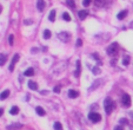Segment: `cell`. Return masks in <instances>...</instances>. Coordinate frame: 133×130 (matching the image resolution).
<instances>
[{
  "label": "cell",
  "instance_id": "obj_1",
  "mask_svg": "<svg viewBox=\"0 0 133 130\" xmlns=\"http://www.w3.org/2000/svg\"><path fill=\"white\" fill-rule=\"evenodd\" d=\"M104 106H105V111H106L107 115H111V112L113 111V109L115 108V104H114V101L112 98L107 97L104 102Z\"/></svg>",
  "mask_w": 133,
  "mask_h": 130
},
{
  "label": "cell",
  "instance_id": "obj_2",
  "mask_svg": "<svg viewBox=\"0 0 133 130\" xmlns=\"http://www.w3.org/2000/svg\"><path fill=\"white\" fill-rule=\"evenodd\" d=\"M121 105L124 108H130L131 106V97L127 94H124L123 97H121Z\"/></svg>",
  "mask_w": 133,
  "mask_h": 130
},
{
  "label": "cell",
  "instance_id": "obj_3",
  "mask_svg": "<svg viewBox=\"0 0 133 130\" xmlns=\"http://www.w3.org/2000/svg\"><path fill=\"white\" fill-rule=\"evenodd\" d=\"M117 52H118V44H117V43L111 44V45L107 47V55L108 56H115Z\"/></svg>",
  "mask_w": 133,
  "mask_h": 130
},
{
  "label": "cell",
  "instance_id": "obj_4",
  "mask_svg": "<svg viewBox=\"0 0 133 130\" xmlns=\"http://www.w3.org/2000/svg\"><path fill=\"white\" fill-rule=\"evenodd\" d=\"M88 118L92 121V122H94V123H99L100 121H101V116H100L98 112H90L88 114Z\"/></svg>",
  "mask_w": 133,
  "mask_h": 130
},
{
  "label": "cell",
  "instance_id": "obj_5",
  "mask_svg": "<svg viewBox=\"0 0 133 130\" xmlns=\"http://www.w3.org/2000/svg\"><path fill=\"white\" fill-rule=\"evenodd\" d=\"M58 38L61 41L66 43V41H68L71 39V34L68 33V32H60V33H58Z\"/></svg>",
  "mask_w": 133,
  "mask_h": 130
},
{
  "label": "cell",
  "instance_id": "obj_6",
  "mask_svg": "<svg viewBox=\"0 0 133 130\" xmlns=\"http://www.w3.org/2000/svg\"><path fill=\"white\" fill-rule=\"evenodd\" d=\"M20 56L17 53V55H14V57L12 58V62H11V65H10V71H13L14 70V66H15V64H17V62L19 60Z\"/></svg>",
  "mask_w": 133,
  "mask_h": 130
},
{
  "label": "cell",
  "instance_id": "obj_7",
  "mask_svg": "<svg viewBox=\"0 0 133 130\" xmlns=\"http://www.w3.org/2000/svg\"><path fill=\"white\" fill-rule=\"evenodd\" d=\"M37 8L39 12H42L45 10V1L44 0H38L37 1Z\"/></svg>",
  "mask_w": 133,
  "mask_h": 130
},
{
  "label": "cell",
  "instance_id": "obj_8",
  "mask_svg": "<svg viewBox=\"0 0 133 130\" xmlns=\"http://www.w3.org/2000/svg\"><path fill=\"white\" fill-rule=\"evenodd\" d=\"M21 127H22V125L20 123H13V124H11V125H7V129L8 130H19Z\"/></svg>",
  "mask_w": 133,
  "mask_h": 130
},
{
  "label": "cell",
  "instance_id": "obj_9",
  "mask_svg": "<svg viewBox=\"0 0 133 130\" xmlns=\"http://www.w3.org/2000/svg\"><path fill=\"white\" fill-rule=\"evenodd\" d=\"M127 14H128V12H127L126 10H124V11H121V12H119V13H118L117 18H118L119 20H123V19H125V18L127 17Z\"/></svg>",
  "mask_w": 133,
  "mask_h": 130
},
{
  "label": "cell",
  "instance_id": "obj_10",
  "mask_svg": "<svg viewBox=\"0 0 133 130\" xmlns=\"http://www.w3.org/2000/svg\"><path fill=\"white\" fill-rule=\"evenodd\" d=\"M102 82V79H97V81H95V82L93 83V84H92V85H91V88H90V91H93L94 89H97V88H98V86H99L100 85V83Z\"/></svg>",
  "mask_w": 133,
  "mask_h": 130
},
{
  "label": "cell",
  "instance_id": "obj_11",
  "mask_svg": "<svg viewBox=\"0 0 133 130\" xmlns=\"http://www.w3.org/2000/svg\"><path fill=\"white\" fill-rule=\"evenodd\" d=\"M80 73H81V64H80V60H77V71L74 72V76L79 77Z\"/></svg>",
  "mask_w": 133,
  "mask_h": 130
},
{
  "label": "cell",
  "instance_id": "obj_12",
  "mask_svg": "<svg viewBox=\"0 0 133 130\" xmlns=\"http://www.w3.org/2000/svg\"><path fill=\"white\" fill-rule=\"evenodd\" d=\"M10 94H11V92H10V90H5V91H2V92L0 94V99H1V101L6 99L7 97L10 96Z\"/></svg>",
  "mask_w": 133,
  "mask_h": 130
},
{
  "label": "cell",
  "instance_id": "obj_13",
  "mask_svg": "<svg viewBox=\"0 0 133 130\" xmlns=\"http://www.w3.org/2000/svg\"><path fill=\"white\" fill-rule=\"evenodd\" d=\"M78 96H79V92L78 91H75V90H70L68 91V97L70 98H77Z\"/></svg>",
  "mask_w": 133,
  "mask_h": 130
},
{
  "label": "cell",
  "instance_id": "obj_14",
  "mask_svg": "<svg viewBox=\"0 0 133 130\" xmlns=\"http://www.w3.org/2000/svg\"><path fill=\"white\" fill-rule=\"evenodd\" d=\"M7 62V56L4 53H0V66L5 65V63Z\"/></svg>",
  "mask_w": 133,
  "mask_h": 130
},
{
  "label": "cell",
  "instance_id": "obj_15",
  "mask_svg": "<svg viewBox=\"0 0 133 130\" xmlns=\"http://www.w3.org/2000/svg\"><path fill=\"white\" fill-rule=\"evenodd\" d=\"M94 5L97 7H99V8H101V7L105 6V0H94Z\"/></svg>",
  "mask_w": 133,
  "mask_h": 130
},
{
  "label": "cell",
  "instance_id": "obj_16",
  "mask_svg": "<svg viewBox=\"0 0 133 130\" xmlns=\"http://www.w3.org/2000/svg\"><path fill=\"white\" fill-rule=\"evenodd\" d=\"M79 18L81 19V20H84L85 18H86L87 15H88V12L87 11H85V10H82V11H79Z\"/></svg>",
  "mask_w": 133,
  "mask_h": 130
},
{
  "label": "cell",
  "instance_id": "obj_17",
  "mask_svg": "<svg viewBox=\"0 0 133 130\" xmlns=\"http://www.w3.org/2000/svg\"><path fill=\"white\" fill-rule=\"evenodd\" d=\"M28 88H30L31 90H37V89H38V84H37L35 82L30 81V82H28Z\"/></svg>",
  "mask_w": 133,
  "mask_h": 130
},
{
  "label": "cell",
  "instance_id": "obj_18",
  "mask_svg": "<svg viewBox=\"0 0 133 130\" xmlns=\"http://www.w3.org/2000/svg\"><path fill=\"white\" fill-rule=\"evenodd\" d=\"M24 75L26 76V77H32V76L34 75V70L32 68H30V69H27L26 71H25V73Z\"/></svg>",
  "mask_w": 133,
  "mask_h": 130
},
{
  "label": "cell",
  "instance_id": "obj_19",
  "mask_svg": "<svg viewBox=\"0 0 133 130\" xmlns=\"http://www.w3.org/2000/svg\"><path fill=\"white\" fill-rule=\"evenodd\" d=\"M35 111H37V114L39 115V116H45V110L42 109L41 106H37V109H35Z\"/></svg>",
  "mask_w": 133,
  "mask_h": 130
},
{
  "label": "cell",
  "instance_id": "obj_20",
  "mask_svg": "<svg viewBox=\"0 0 133 130\" xmlns=\"http://www.w3.org/2000/svg\"><path fill=\"white\" fill-rule=\"evenodd\" d=\"M66 5L70 6L72 10H75V2H74V0H66Z\"/></svg>",
  "mask_w": 133,
  "mask_h": 130
},
{
  "label": "cell",
  "instance_id": "obj_21",
  "mask_svg": "<svg viewBox=\"0 0 133 130\" xmlns=\"http://www.w3.org/2000/svg\"><path fill=\"white\" fill-rule=\"evenodd\" d=\"M48 19H50V21H52V23H53V21L55 20V11H54V10H52V11L50 12Z\"/></svg>",
  "mask_w": 133,
  "mask_h": 130
},
{
  "label": "cell",
  "instance_id": "obj_22",
  "mask_svg": "<svg viewBox=\"0 0 133 130\" xmlns=\"http://www.w3.org/2000/svg\"><path fill=\"white\" fill-rule=\"evenodd\" d=\"M123 65H125V66L130 65V56H125L123 58Z\"/></svg>",
  "mask_w": 133,
  "mask_h": 130
},
{
  "label": "cell",
  "instance_id": "obj_23",
  "mask_svg": "<svg viewBox=\"0 0 133 130\" xmlns=\"http://www.w3.org/2000/svg\"><path fill=\"white\" fill-rule=\"evenodd\" d=\"M10 112H11V115H18V112H19V108L14 105V106H12V109H11Z\"/></svg>",
  "mask_w": 133,
  "mask_h": 130
},
{
  "label": "cell",
  "instance_id": "obj_24",
  "mask_svg": "<svg viewBox=\"0 0 133 130\" xmlns=\"http://www.w3.org/2000/svg\"><path fill=\"white\" fill-rule=\"evenodd\" d=\"M44 38L45 39H50L51 38V31L50 30H45L44 31Z\"/></svg>",
  "mask_w": 133,
  "mask_h": 130
},
{
  "label": "cell",
  "instance_id": "obj_25",
  "mask_svg": "<svg viewBox=\"0 0 133 130\" xmlns=\"http://www.w3.org/2000/svg\"><path fill=\"white\" fill-rule=\"evenodd\" d=\"M62 19L66 20V21H71V15L67 13V12H65V13L62 14Z\"/></svg>",
  "mask_w": 133,
  "mask_h": 130
},
{
  "label": "cell",
  "instance_id": "obj_26",
  "mask_svg": "<svg viewBox=\"0 0 133 130\" xmlns=\"http://www.w3.org/2000/svg\"><path fill=\"white\" fill-rule=\"evenodd\" d=\"M91 70H92V72H93L94 75H100V69L99 68H97V66H94V68H91Z\"/></svg>",
  "mask_w": 133,
  "mask_h": 130
},
{
  "label": "cell",
  "instance_id": "obj_27",
  "mask_svg": "<svg viewBox=\"0 0 133 130\" xmlns=\"http://www.w3.org/2000/svg\"><path fill=\"white\" fill-rule=\"evenodd\" d=\"M54 129L55 130H62V125L60 122H55L54 123Z\"/></svg>",
  "mask_w": 133,
  "mask_h": 130
},
{
  "label": "cell",
  "instance_id": "obj_28",
  "mask_svg": "<svg viewBox=\"0 0 133 130\" xmlns=\"http://www.w3.org/2000/svg\"><path fill=\"white\" fill-rule=\"evenodd\" d=\"M119 123L120 125H126V124H128V121H127V118H120Z\"/></svg>",
  "mask_w": 133,
  "mask_h": 130
},
{
  "label": "cell",
  "instance_id": "obj_29",
  "mask_svg": "<svg viewBox=\"0 0 133 130\" xmlns=\"http://www.w3.org/2000/svg\"><path fill=\"white\" fill-rule=\"evenodd\" d=\"M90 4H91V0H82V5L85 7L90 6Z\"/></svg>",
  "mask_w": 133,
  "mask_h": 130
},
{
  "label": "cell",
  "instance_id": "obj_30",
  "mask_svg": "<svg viewBox=\"0 0 133 130\" xmlns=\"http://www.w3.org/2000/svg\"><path fill=\"white\" fill-rule=\"evenodd\" d=\"M92 58L95 59V60H99V55L98 53H92Z\"/></svg>",
  "mask_w": 133,
  "mask_h": 130
},
{
  "label": "cell",
  "instance_id": "obj_31",
  "mask_svg": "<svg viewBox=\"0 0 133 130\" xmlns=\"http://www.w3.org/2000/svg\"><path fill=\"white\" fill-rule=\"evenodd\" d=\"M8 41H10V45H13V35L12 34L8 37Z\"/></svg>",
  "mask_w": 133,
  "mask_h": 130
},
{
  "label": "cell",
  "instance_id": "obj_32",
  "mask_svg": "<svg viewBox=\"0 0 133 130\" xmlns=\"http://www.w3.org/2000/svg\"><path fill=\"white\" fill-rule=\"evenodd\" d=\"M53 91L55 92V94H59V92H60V86H54Z\"/></svg>",
  "mask_w": 133,
  "mask_h": 130
},
{
  "label": "cell",
  "instance_id": "obj_33",
  "mask_svg": "<svg viewBox=\"0 0 133 130\" xmlns=\"http://www.w3.org/2000/svg\"><path fill=\"white\" fill-rule=\"evenodd\" d=\"M81 45H82V40H81V39H78V40H77V46L80 47Z\"/></svg>",
  "mask_w": 133,
  "mask_h": 130
},
{
  "label": "cell",
  "instance_id": "obj_34",
  "mask_svg": "<svg viewBox=\"0 0 133 130\" xmlns=\"http://www.w3.org/2000/svg\"><path fill=\"white\" fill-rule=\"evenodd\" d=\"M114 130H124V128H123V125H117L114 128Z\"/></svg>",
  "mask_w": 133,
  "mask_h": 130
},
{
  "label": "cell",
  "instance_id": "obj_35",
  "mask_svg": "<svg viewBox=\"0 0 133 130\" xmlns=\"http://www.w3.org/2000/svg\"><path fill=\"white\" fill-rule=\"evenodd\" d=\"M24 24H25V25H27V24H32V20H25L24 21Z\"/></svg>",
  "mask_w": 133,
  "mask_h": 130
},
{
  "label": "cell",
  "instance_id": "obj_36",
  "mask_svg": "<svg viewBox=\"0 0 133 130\" xmlns=\"http://www.w3.org/2000/svg\"><path fill=\"white\" fill-rule=\"evenodd\" d=\"M128 115H130V117L132 118V121H133V111H130V112H128Z\"/></svg>",
  "mask_w": 133,
  "mask_h": 130
},
{
  "label": "cell",
  "instance_id": "obj_37",
  "mask_svg": "<svg viewBox=\"0 0 133 130\" xmlns=\"http://www.w3.org/2000/svg\"><path fill=\"white\" fill-rule=\"evenodd\" d=\"M47 94H48V91H45V90L41 91V95H47Z\"/></svg>",
  "mask_w": 133,
  "mask_h": 130
},
{
  "label": "cell",
  "instance_id": "obj_38",
  "mask_svg": "<svg viewBox=\"0 0 133 130\" xmlns=\"http://www.w3.org/2000/svg\"><path fill=\"white\" fill-rule=\"evenodd\" d=\"M2 114H4V109H0V117L2 116Z\"/></svg>",
  "mask_w": 133,
  "mask_h": 130
},
{
  "label": "cell",
  "instance_id": "obj_39",
  "mask_svg": "<svg viewBox=\"0 0 133 130\" xmlns=\"http://www.w3.org/2000/svg\"><path fill=\"white\" fill-rule=\"evenodd\" d=\"M130 26H131V27L133 28V21H131V24H130Z\"/></svg>",
  "mask_w": 133,
  "mask_h": 130
},
{
  "label": "cell",
  "instance_id": "obj_40",
  "mask_svg": "<svg viewBox=\"0 0 133 130\" xmlns=\"http://www.w3.org/2000/svg\"><path fill=\"white\" fill-rule=\"evenodd\" d=\"M1 11H2V8H1V6H0V13H1Z\"/></svg>",
  "mask_w": 133,
  "mask_h": 130
}]
</instances>
